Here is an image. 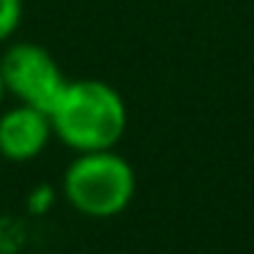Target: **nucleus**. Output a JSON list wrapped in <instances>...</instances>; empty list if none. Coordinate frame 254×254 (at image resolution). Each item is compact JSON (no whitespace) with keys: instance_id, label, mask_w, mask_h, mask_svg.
I'll list each match as a JSON object with an SVG mask.
<instances>
[{"instance_id":"0eeeda50","label":"nucleus","mask_w":254,"mask_h":254,"mask_svg":"<svg viewBox=\"0 0 254 254\" xmlns=\"http://www.w3.org/2000/svg\"><path fill=\"white\" fill-rule=\"evenodd\" d=\"M52 202H55V189L47 186V183H41V186H36L33 191L28 194V213L41 216V213H47V210L52 208Z\"/></svg>"},{"instance_id":"6e6552de","label":"nucleus","mask_w":254,"mask_h":254,"mask_svg":"<svg viewBox=\"0 0 254 254\" xmlns=\"http://www.w3.org/2000/svg\"><path fill=\"white\" fill-rule=\"evenodd\" d=\"M6 101V85H3V74H0V107Z\"/></svg>"},{"instance_id":"f03ea898","label":"nucleus","mask_w":254,"mask_h":254,"mask_svg":"<svg viewBox=\"0 0 254 254\" xmlns=\"http://www.w3.org/2000/svg\"><path fill=\"white\" fill-rule=\"evenodd\" d=\"M134 191V167L115 148L77 153L61 181V194L66 202L88 219H112L123 213L131 205Z\"/></svg>"},{"instance_id":"f257e3e1","label":"nucleus","mask_w":254,"mask_h":254,"mask_svg":"<svg viewBox=\"0 0 254 254\" xmlns=\"http://www.w3.org/2000/svg\"><path fill=\"white\" fill-rule=\"evenodd\" d=\"M47 115L55 139L74 153L115 148L128 126L126 101L104 79H68Z\"/></svg>"},{"instance_id":"39448f33","label":"nucleus","mask_w":254,"mask_h":254,"mask_svg":"<svg viewBox=\"0 0 254 254\" xmlns=\"http://www.w3.org/2000/svg\"><path fill=\"white\" fill-rule=\"evenodd\" d=\"M28 243V224L11 213L0 216V254H17Z\"/></svg>"},{"instance_id":"7ed1b4c3","label":"nucleus","mask_w":254,"mask_h":254,"mask_svg":"<svg viewBox=\"0 0 254 254\" xmlns=\"http://www.w3.org/2000/svg\"><path fill=\"white\" fill-rule=\"evenodd\" d=\"M0 74H3L6 96H11L17 104L39 107L44 112L52 110L68 82L55 55L36 41L8 44L6 52L0 55Z\"/></svg>"},{"instance_id":"423d86ee","label":"nucleus","mask_w":254,"mask_h":254,"mask_svg":"<svg viewBox=\"0 0 254 254\" xmlns=\"http://www.w3.org/2000/svg\"><path fill=\"white\" fill-rule=\"evenodd\" d=\"M22 17H25L22 0H0V44H8L17 36Z\"/></svg>"},{"instance_id":"20e7f679","label":"nucleus","mask_w":254,"mask_h":254,"mask_svg":"<svg viewBox=\"0 0 254 254\" xmlns=\"http://www.w3.org/2000/svg\"><path fill=\"white\" fill-rule=\"evenodd\" d=\"M55 139L50 115L39 107L17 104L0 107V156L14 164L33 161Z\"/></svg>"}]
</instances>
